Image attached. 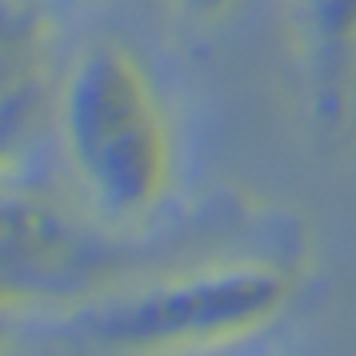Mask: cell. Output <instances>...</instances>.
Wrapping results in <instances>:
<instances>
[{
  "instance_id": "obj_1",
  "label": "cell",
  "mask_w": 356,
  "mask_h": 356,
  "mask_svg": "<svg viewBox=\"0 0 356 356\" xmlns=\"http://www.w3.org/2000/svg\"><path fill=\"white\" fill-rule=\"evenodd\" d=\"M60 156L104 225L152 220L177 177V140L145 60L116 36L88 40L56 97Z\"/></svg>"
},
{
  "instance_id": "obj_2",
  "label": "cell",
  "mask_w": 356,
  "mask_h": 356,
  "mask_svg": "<svg viewBox=\"0 0 356 356\" xmlns=\"http://www.w3.org/2000/svg\"><path fill=\"white\" fill-rule=\"evenodd\" d=\"M292 296L280 260L216 257L100 292L68 316V337L100 353H200L264 332Z\"/></svg>"
},
{
  "instance_id": "obj_3",
  "label": "cell",
  "mask_w": 356,
  "mask_h": 356,
  "mask_svg": "<svg viewBox=\"0 0 356 356\" xmlns=\"http://www.w3.org/2000/svg\"><path fill=\"white\" fill-rule=\"evenodd\" d=\"M296 24L316 97L332 100L356 68V0H296Z\"/></svg>"
},
{
  "instance_id": "obj_4",
  "label": "cell",
  "mask_w": 356,
  "mask_h": 356,
  "mask_svg": "<svg viewBox=\"0 0 356 356\" xmlns=\"http://www.w3.org/2000/svg\"><path fill=\"white\" fill-rule=\"evenodd\" d=\"M168 4L193 24H220V20H228L241 8L244 0H168Z\"/></svg>"
}]
</instances>
